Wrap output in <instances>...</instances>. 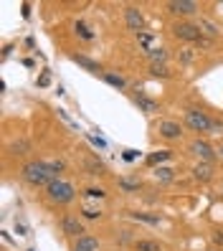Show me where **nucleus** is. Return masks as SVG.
Returning <instances> with one entry per match:
<instances>
[{"label":"nucleus","mask_w":223,"mask_h":251,"mask_svg":"<svg viewBox=\"0 0 223 251\" xmlns=\"http://www.w3.org/2000/svg\"><path fill=\"white\" fill-rule=\"evenodd\" d=\"M21 175H23V180H25L28 185H33V188H43V185L49 188V185L56 180V175L49 170L46 162H38V160H33V162H28V165H23Z\"/></svg>","instance_id":"1"},{"label":"nucleus","mask_w":223,"mask_h":251,"mask_svg":"<svg viewBox=\"0 0 223 251\" xmlns=\"http://www.w3.org/2000/svg\"><path fill=\"white\" fill-rule=\"evenodd\" d=\"M46 193H49V201H53V203H71L74 201V185L71 183H66V180H61V178H56L49 188H46Z\"/></svg>","instance_id":"2"},{"label":"nucleus","mask_w":223,"mask_h":251,"mask_svg":"<svg viewBox=\"0 0 223 251\" xmlns=\"http://www.w3.org/2000/svg\"><path fill=\"white\" fill-rule=\"evenodd\" d=\"M185 125L193 132H213V120L200 109H188L185 112Z\"/></svg>","instance_id":"3"},{"label":"nucleus","mask_w":223,"mask_h":251,"mask_svg":"<svg viewBox=\"0 0 223 251\" xmlns=\"http://www.w3.org/2000/svg\"><path fill=\"white\" fill-rule=\"evenodd\" d=\"M173 33H175V38H180V41H190V43H198V41L203 38L200 25H198V23H190V21H180V23H175V25H173Z\"/></svg>","instance_id":"4"},{"label":"nucleus","mask_w":223,"mask_h":251,"mask_svg":"<svg viewBox=\"0 0 223 251\" xmlns=\"http://www.w3.org/2000/svg\"><path fill=\"white\" fill-rule=\"evenodd\" d=\"M61 231H64V236H71V239H81V236H84V224L76 216L66 213L61 218Z\"/></svg>","instance_id":"5"},{"label":"nucleus","mask_w":223,"mask_h":251,"mask_svg":"<svg viewBox=\"0 0 223 251\" xmlns=\"http://www.w3.org/2000/svg\"><path fill=\"white\" fill-rule=\"evenodd\" d=\"M190 152L196 155L200 162H213V157H216V150L205 140H193L190 142Z\"/></svg>","instance_id":"6"},{"label":"nucleus","mask_w":223,"mask_h":251,"mask_svg":"<svg viewBox=\"0 0 223 251\" xmlns=\"http://www.w3.org/2000/svg\"><path fill=\"white\" fill-rule=\"evenodd\" d=\"M168 10L173 16H196L198 5L193 0H173V3H168Z\"/></svg>","instance_id":"7"},{"label":"nucleus","mask_w":223,"mask_h":251,"mask_svg":"<svg viewBox=\"0 0 223 251\" xmlns=\"http://www.w3.org/2000/svg\"><path fill=\"white\" fill-rule=\"evenodd\" d=\"M157 132H160L165 140H180L183 127H180V122H175V120H162V122L157 125Z\"/></svg>","instance_id":"8"},{"label":"nucleus","mask_w":223,"mask_h":251,"mask_svg":"<svg viewBox=\"0 0 223 251\" xmlns=\"http://www.w3.org/2000/svg\"><path fill=\"white\" fill-rule=\"evenodd\" d=\"M124 23H127L129 31H135V33H142V28H145V18H142V13H140L137 8H132V5L124 10Z\"/></svg>","instance_id":"9"},{"label":"nucleus","mask_w":223,"mask_h":251,"mask_svg":"<svg viewBox=\"0 0 223 251\" xmlns=\"http://www.w3.org/2000/svg\"><path fill=\"white\" fill-rule=\"evenodd\" d=\"M135 104H137L140 112H145V114H155V112H160V104H157V101H155L152 97L142 94V92L135 94Z\"/></svg>","instance_id":"10"},{"label":"nucleus","mask_w":223,"mask_h":251,"mask_svg":"<svg viewBox=\"0 0 223 251\" xmlns=\"http://www.w3.org/2000/svg\"><path fill=\"white\" fill-rule=\"evenodd\" d=\"M193 178L200 180V183H208L213 178V162H198V165L193 168Z\"/></svg>","instance_id":"11"},{"label":"nucleus","mask_w":223,"mask_h":251,"mask_svg":"<svg viewBox=\"0 0 223 251\" xmlns=\"http://www.w3.org/2000/svg\"><path fill=\"white\" fill-rule=\"evenodd\" d=\"M71 61H74V64H79V66H81V69H86V71H92V74H99V71H101V66L94 61V58H89V56H84V53L71 56Z\"/></svg>","instance_id":"12"},{"label":"nucleus","mask_w":223,"mask_h":251,"mask_svg":"<svg viewBox=\"0 0 223 251\" xmlns=\"http://www.w3.org/2000/svg\"><path fill=\"white\" fill-rule=\"evenodd\" d=\"M74 251H99V241L94 239V236H81V239H76V244H74Z\"/></svg>","instance_id":"13"},{"label":"nucleus","mask_w":223,"mask_h":251,"mask_svg":"<svg viewBox=\"0 0 223 251\" xmlns=\"http://www.w3.org/2000/svg\"><path fill=\"white\" fill-rule=\"evenodd\" d=\"M84 168H86L89 175H104L107 173V168H104V162H99V157H86Z\"/></svg>","instance_id":"14"},{"label":"nucleus","mask_w":223,"mask_h":251,"mask_svg":"<svg viewBox=\"0 0 223 251\" xmlns=\"http://www.w3.org/2000/svg\"><path fill=\"white\" fill-rule=\"evenodd\" d=\"M101 76H104V81H107L109 86H114V89H124V86H127V79H124V76H120V74L104 71Z\"/></svg>","instance_id":"15"},{"label":"nucleus","mask_w":223,"mask_h":251,"mask_svg":"<svg viewBox=\"0 0 223 251\" xmlns=\"http://www.w3.org/2000/svg\"><path fill=\"white\" fill-rule=\"evenodd\" d=\"M173 157V152L170 150H160V152H152V155H147V165H152V168H157V165H162L165 160H170Z\"/></svg>","instance_id":"16"},{"label":"nucleus","mask_w":223,"mask_h":251,"mask_svg":"<svg viewBox=\"0 0 223 251\" xmlns=\"http://www.w3.org/2000/svg\"><path fill=\"white\" fill-rule=\"evenodd\" d=\"M147 56H150V64H165L168 61V51L165 49H150Z\"/></svg>","instance_id":"17"},{"label":"nucleus","mask_w":223,"mask_h":251,"mask_svg":"<svg viewBox=\"0 0 223 251\" xmlns=\"http://www.w3.org/2000/svg\"><path fill=\"white\" fill-rule=\"evenodd\" d=\"M198 25H200V33H203V36H208V38H216V36H218V28H216L211 21L200 18V23H198Z\"/></svg>","instance_id":"18"},{"label":"nucleus","mask_w":223,"mask_h":251,"mask_svg":"<svg viewBox=\"0 0 223 251\" xmlns=\"http://www.w3.org/2000/svg\"><path fill=\"white\" fill-rule=\"evenodd\" d=\"M10 152H13V155H28V152H31V142H28V140H18V142H13Z\"/></svg>","instance_id":"19"},{"label":"nucleus","mask_w":223,"mask_h":251,"mask_svg":"<svg viewBox=\"0 0 223 251\" xmlns=\"http://www.w3.org/2000/svg\"><path fill=\"white\" fill-rule=\"evenodd\" d=\"M150 74H152V76H162V79H165V76H170V69L165 64H150Z\"/></svg>","instance_id":"20"},{"label":"nucleus","mask_w":223,"mask_h":251,"mask_svg":"<svg viewBox=\"0 0 223 251\" xmlns=\"http://www.w3.org/2000/svg\"><path fill=\"white\" fill-rule=\"evenodd\" d=\"M132 218L142 221V224H150V226H157L160 224V216H150V213H132Z\"/></svg>","instance_id":"21"},{"label":"nucleus","mask_w":223,"mask_h":251,"mask_svg":"<svg viewBox=\"0 0 223 251\" xmlns=\"http://www.w3.org/2000/svg\"><path fill=\"white\" fill-rule=\"evenodd\" d=\"M135 249H137V251H160V244H157V241H147V239H142V241H137Z\"/></svg>","instance_id":"22"},{"label":"nucleus","mask_w":223,"mask_h":251,"mask_svg":"<svg viewBox=\"0 0 223 251\" xmlns=\"http://www.w3.org/2000/svg\"><path fill=\"white\" fill-rule=\"evenodd\" d=\"M155 178L162 183H170L173 180V170L170 168H155Z\"/></svg>","instance_id":"23"},{"label":"nucleus","mask_w":223,"mask_h":251,"mask_svg":"<svg viewBox=\"0 0 223 251\" xmlns=\"http://www.w3.org/2000/svg\"><path fill=\"white\" fill-rule=\"evenodd\" d=\"M120 188H122V190H127V193H135V190H140V180L122 178V180H120Z\"/></svg>","instance_id":"24"},{"label":"nucleus","mask_w":223,"mask_h":251,"mask_svg":"<svg viewBox=\"0 0 223 251\" xmlns=\"http://www.w3.org/2000/svg\"><path fill=\"white\" fill-rule=\"evenodd\" d=\"M46 165H49V170L56 175V178L64 173V162H61V160H46Z\"/></svg>","instance_id":"25"},{"label":"nucleus","mask_w":223,"mask_h":251,"mask_svg":"<svg viewBox=\"0 0 223 251\" xmlns=\"http://www.w3.org/2000/svg\"><path fill=\"white\" fill-rule=\"evenodd\" d=\"M76 33H79V36H81L84 41H92V38H94V33L89 31V28H86L84 23H76Z\"/></svg>","instance_id":"26"},{"label":"nucleus","mask_w":223,"mask_h":251,"mask_svg":"<svg viewBox=\"0 0 223 251\" xmlns=\"http://www.w3.org/2000/svg\"><path fill=\"white\" fill-rule=\"evenodd\" d=\"M137 41L142 43L147 51H150V46H152V33H145V31H142V33H137Z\"/></svg>","instance_id":"27"},{"label":"nucleus","mask_w":223,"mask_h":251,"mask_svg":"<svg viewBox=\"0 0 223 251\" xmlns=\"http://www.w3.org/2000/svg\"><path fill=\"white\" fill-rule=\"evenodd\" d=\"M86 196H89V198H104L107 193H104L101 188H89V190H86Z\"/></svg>","instance_id":"28"},{"label":"nucleus","mask_w":223,"mask_h":251,"mask_svg":"<svg viewBox=\"0 0 223 251\" xmlns=\"http://www.w3.org/2000/svg\"><path fill=\"white\" fill-rule=\"evenodd\" d=\"M84 216H86V218H99L101 211H97V208H84Z\"/></svg>","instance_id":"29"},{"label":"nucleus","mask_w":223,"mask_h":251,"mask_svg":"<svg viewBox=\"0 0 223 251\" xmlns=\"http://www.w3.org/2000/svg\"><path fill=\"white\" fill-rule=\"evenodd\" d=\"M89 140H92V142H94V145L99 147V150H104V147H107V142H104L101 137H94V135H89Z\"/></svg>","instance_id":"30"},{"label":"nucleus","mask_w":223,"mask_h":251,"mask_svg":"<svg viewBox=\"0 0 223 251\" xmlns=\"http://www.w3.org/2000/svg\"><path fill=\"white\" fill-rule=\"evenodd\" d=\"M213 241L223 244V231H213Z\"/></svg>","instance_id":"31"},{"label":"nucleus","mask_w":223,"mask_h":251,"mask_svg":"<svg viewBox=\"0 0 223 251\" xmlns=\"http://www.w3.org/2000/svg\"><path fill=\"white\" fill-rule=\"evenodd\" d=\"M49 81H51V76H49V74H43V76H41V81H38V84H41V86H49Z\"/></svg>","instance_id":"32"},{"label":"nucleus","mask_w":223,"mask_h":251,"mask_svg":"<svg viewBox=\"0 0 223 251\" xmlns=\"http://www.w3.org/2000/svg\"><path fill=\"white\" fill-rule=\"evenodd\" d=\"M135 157H137L135 150H127V152H124V160H135Z\"/></svg>","instance_id":"33"},{"label":"nucleus","mask_w":223,"mask_h":251,"mask_svg":"<svg viewBox=\"0 0 223 251\" xmlns=\"http://www.w3.org/2000/svg\"><path fill=\"white\" fill-rule=\"evenodd\" d=\"M221 155H223V150H221Z\"/></svg>","instance_id":"34"}]
</instances>
